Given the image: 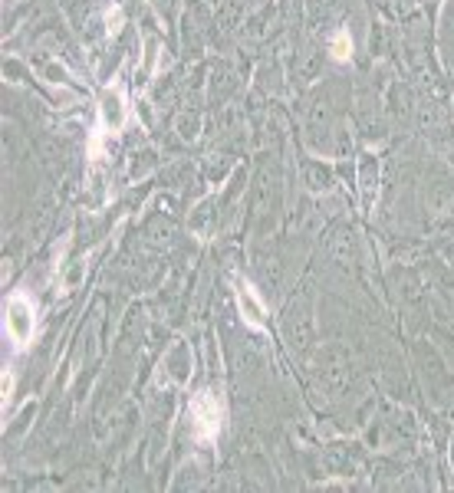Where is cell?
Wrapping results in <instances>:
<instances>
[{
    "label": "cell",
    "mask_w": 454,
    "mask_h": 493,
    "mask_svg": "<svg viewBox=\"0 0 454 493\" xmlns=\"http://www.w3.org/2000/svg\"><path fill=\"white\" fill-rule=\"evenodd\" d=\"M191 428H195V434L201 440L217 438V431H221V408H217V401L207 391H201L191 401Z\"/></svg>",
    "instance_id": "cell-1"
},
{
    "label": "cell",
    "mask_w": 454,
    "mask_h": 493,
    "mask_svg": "<svg viewBox=\"0 0 454 493\" xmlns=\"http://www.w3.org/2000/svg\"><path fill=\"white\" fill-rule=\"evenodd\" d=\"M7 333L17 345H27V339L33 335V306L23 293L7 300Z\"/></svg>",
    "instance_id": "cell-2"
},
{
    "label": "cell",
    "mask_w": 454,
    "mask_h": 493,
    "mask_svg": "<svg viewBox=\"0 0 454 493\" xmlns=\"http://www.w3.org/2000/svg\"><path fill=\"white\" fill-rule=\"evenodd\" d=\"M329 53H333V60H339V63H346L349 56H352V36H349V30H339L329 40Z\"/></svg>",
    "instance_id": "cell-3"
}]
</instances>
